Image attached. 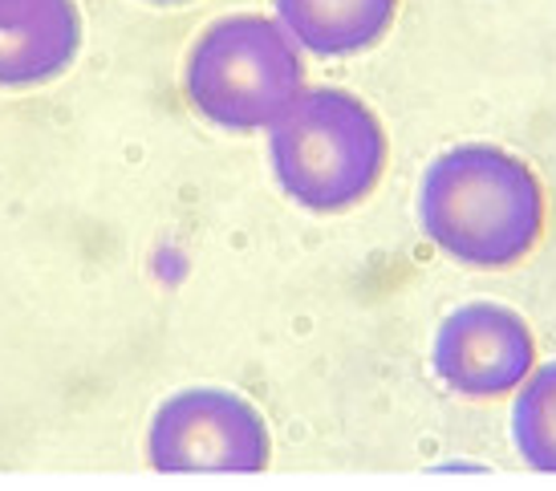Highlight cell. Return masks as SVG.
Listing matches in <instances>:
<instances>
[{
    "instance_id": "7",
    "label": "cell",
    "mask_w": 556,
    "mask_h": 491,
    "mask_svg": "<svg viewBox=\"0 0 556 491\" xmlns=\"http://www.w3.org/2000/svg\"><path fill=\"white\" fill-rule=\"evenodd\" d=\"M277 21L317 58H354L374 49L399 16V0H273Z\"/></svg>"
},
{
    "instance_id": "3",
    "label": "cell",
    "mask_w": 556,
    "mask_h": 491,
    "mask_svg": "<svg viewBox=\"0 0 556 491\" xmlns=\"http://www.w3.org/2000/svg\"><path fill=\"white\" fill-rule=\"evenodd\" d=\"M184 90L187 102L219 130H264L305 90L301 46L273 16H219L187 53Z\"/></svg>"
},
{
    "instance_id": "8",
    "label": "cell",
    "mask_w": 556,
    "mask_h": 491,
    "mask_svg": "<svg viewBox=\"0 0 556 491\" xmlns=\"http://www.w3.org/2000/svg\"><path fill=\"white\" fill-rule=\"evenodd\" d=\"M511 443L532 471H556V362L536 366L516 386Z\"/></svg>"
},
{
    "instance_id": "4",
    "label": "cell",
    "mask_w": 556,
    "mask_h": 491,
    "mask_svg": "<svg viewBox=\"0 0 556 491\" xmlns=\"http://www.w3.org/2000/svg\"><path fill=\"white\" fill-rule=\"evenodd\" d=\"M147 455L155 471H264L273 435L244 394L191 386L155 411Z\"/></svg>"
},
{
    "instance_id": "2",
    "label": "cell",
    "mask_w": 556,
    "mask_h": 491,
    "mask_svg": "<svg viewBox=\"0 0 556 491\" xmlns=\"http://www.w3.org/2000/svg\"><path fill=\"white\" fill-rule=\"evenodd\" d=\"M387 130L357 93L341 86L301 90L268 126V163L280 191L305 212H350L382 184Z\"/></svg>"
},
{
    "instance_id": "5",
    "label": "cell",
    "mask_w": 556,
    "mask_h": 491,
    "mask_svg": "<svg viewBox=\"0 0 556 491\" xmlns=\"http://www.w3.org/2000/svg\"><path fill=\"white\" fill-rule=\"evenodd\" d=\"M431 366L439 382L464 399H504L536 369V338L516 309L471 301L443 317Z\"/></svg>"
},
{
    "instance_id": "6",
    "label": "cell",
    "mask_w": 556,
    "mask_h": 491,
    "mask_svg": "<svg viewBox=\"0 0 556 491\" xmlns=\"http://www.w3.org/2000/svg\"><path fill=\"white\" fill-rule=\"evenodd\" d=\"M81 49L74 0H0V90H29L65 74Z\"/></svg>"
},
{
    "instance_id": "1",
    "label": "cell",
    "mask_w": 556,
    "mask_h": 491,
    "mask_svg": "<svg viewBox=\"0 0 556 491\" xmlns=\"http://www.w3.org/2000/svg\"><path fill=\"white\" fill-rule=\"evenodd\" d=\"M548 224L536 171L492 142L434 154L418 184V228L443 256L500 273L528 261Z\"/></svg>"
},
{
    "instance_id": "9",
    "label": "cell",
    "mask_w": 556,
    "mask_h": 491,
    "mask_svg": "<svg viewBox=\"0 0 556 491\" xmlns=\"http://www.w3.org/2000/svg\"><path fill=\"white\" fill-rule=\"evenodd\" d=\"M147 4H163L167 9V4H187V0H147Z\"/></svg>"
}]
</instances>
